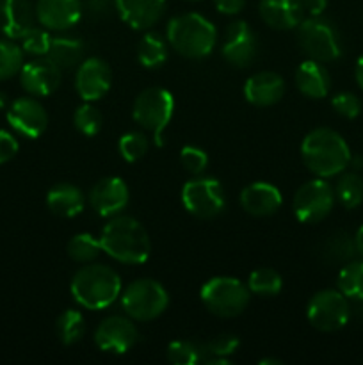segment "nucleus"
<instances>
[{"label": "nucleus", "instance_id": "a211bd4d", "mask_svg": "<svg viewBox=\"0 0 363 365\" xmlns=\"http://www.w3.org/2000/svg\"><path fill=\"white\" fill-rule=\"evenodd\" d=\"M80 16V0H38L36 4V18L48 31H68L78 24Z\"/></svg>", "mask_w": 363, "mask_h": 365}, {"label": "nucleus", "instance_id": "7c9ffc66", "mask_svg": "<svg viewBox=\"0 0 363 365\" xmlns=\"http://www.w3.org/2000/svg\"><path fill=\"white\" fill-rule=\"evenodd\" d=\"M335 198L345 209H356L363 203V178L358 173H344L335 187Z\"/></svg>", "mask_w": 363, "mask_h": 365}, {"label": "nucleus", "instance_id": "9b49d317", "mask_svg": "<svg viewBox=\"0 0 363 365\" xmlns=\"http://www.w3.org/2000/svg\"><path fill=\"white\" fill-rule=\"evenodd\" d=\"M335 189L326 178L305 182L294 195V214L301 223L315 225L326 220L335 207Z\"/></svg>", "mask_w": 363, "mask_h": 365}, {"label": "nucleus", "instance_id": "6e6552de", "mask_svg": "<svg viewBox=\"0 0 363 365\" xmlns=\"http://www.w3.org/2000/svg\"><path fill=\"white\" fill-rule=\"evenodd\" d=\"M174 113V98L167 89L148 88L137 95L132 107L135 123L153 134L157 146H164V130Z\"/></svg>", "mask_w": 363, "mask_h": 365}, {"label": "nucleus", "instance_id": "ddd939ff", "mask_svg": "<svg viewBox=\"0 0 363 365\" xmlns=\"http://www.w3.org/2000/svg\"><path fill=\"white\" fill-rule=\"evenodd\" d=\"M139 341V331L130 317L110 316L98 324L95 342L102 351L112 355H125Z\"/></svg>", "mask_w": 363, "mask_h": 365}, {"label": "nucleus", "instance_id": "37998d69", "mask_svg": "<svg viewBox=\"0 0 363 365\" xmlns=\"http://www.w3.org/2000/svg\"><path fill=\"white\" fill-rule=\"evenodd\" d=\"M214 6L221 14H228V16H235L241 13L246 6V0H214Z\"/></svg>", "mask_w": 363, "mask_h": 365}, {"label": "nucleus", "instance_id": "79ce46f5", "mask_svg": "<svg viewBox=\"0 0 363 365\" xmlns=\"http://www.w3.org/2000/svg\"><path fill=\"white\" fill-rule=\"evenodd\" d=\"M20 150L18 139L11 132L0 128V164H6L13 159Z\"/></svg>", "mask_w": 363, "mask_h": 365}, {"label": "nucleus", "instance_id": "3c124183", "mask_svg": "<svg viewBox=\"0 0 363 365\" xmlns=\"http://www.w3.org/2000/svg\"><path fill=\"white\" fill-rule=\"evenodd\" d=\"M362 303V305L358 307V310H356V316L359 317V321H363V302H359Z\"/></svg>", "mask_w": 363, "mask_h": 365}, {"label": "nucleus", "instance_id": "72a5a7b5", "mask_svg": "<svg viewBox=\"0 0 363 365\" xmlns=\"http://www.w3.org/2000/svg\"><path fill=\"white\" fill-rule=\"evenodd\" d=\"M354 255H358L354 237H351L349 234H344V232H338V234L331 235V239H327L326 245H324V257L327 260H331V262L345 264L354 259Z\"/></svg>", "mask_w": 363, "mask_h": 365}, {"label": "nucleus", "instance_id": "1a4fd4ad", "mask_svg": "<svg viewBox=\"0 0 363 365\" xmlns=\"http://www.w3.org/2000/svg\"><path fill=\"white\" fill-rule=\"evenodd\" d=\"M182 203L198 220L217 217L226 207V196L219 180L214 177H194L182 187Z\"/></svg>", "mask_w": 363, "mask_h": 365}, {"label": "nucleus", "instance_id": "603ef678", "mask_svg": "<svg viewBox=\"0 0 363 365\" xmlns=\"http://www.w3.org/2000/svg\"><path fill=\"white\" fill-rule=\"evenodd\" d=\"M189 2H196V0H189Z\"/></svg>", "mask_w": 363, "mask_h": 365}, {"label": "nucleus", "instance_id": "bb28decb", "mask_svg": "<svg viewBox=\"0 0 363 365\" xmlns=\"http://www.w3.org/2000/svg\"><path fill=\"white\" fill-rule=\"evenodd\" d=\"M169 43L159 32H146L137 46V59L148 70L160 68L167 61Z\"/></svg>", "mask_w": 363, "mask_h": 365}, {"label": "nucleus", "instance_id": "2f4dec72", "mask_svg": "<svg viewBox=\"0 0 363 365\" xmlns=\"http://www.w3.org/2000/svg\"><path fill=\"white\" fill-rule=\"evenodd\" d=\"M66 252L71 260L78 264H91L102 253V245L100 239L91 234H77L70 239L66 246Z\"/></svg>", "mask_w": 363, "mask_h": 365}, {"label": "nucleus", "instance_id": "39448f33", "mask_svg": "<svg viewBox=\"0 0 363 365\" xmlns=\"http://www.w3.org/2000/svg\"><path fill=\"white\" fill-rule=\"evenodd\" d=\"M199 298L210 314L223 319H231L248 309L251 292L238 278L214 277L203 284Z\"/></svg>", "mask_w": 363, "mask_h": 365}, {"label": "nucleus", "instance_id": "dca6fc26", "mask_svg": "<svg viewBox=\"0 0 363 365\" xmlns=\"http://www.w3.org/2000/svg\"><path fill=\"white\" fill-rule=\"evenodd\" d=\"M20 84L28 95L48 96L60 86L63 70L50 57H36L21 66Z\"/></svg>", "mask_w": 363, "mask_h": 365}, {"label": "nucleus", "instance_id": "6ab92c4d", "mask_svg": "<svg viewBox=\"0 0 363 365\" xmlns=\"http://www.w3.org/2000/svg\"><path fill=\"white\" fill-rule=\"evenodd\" d=\"M117 14L135 31L152 29L166 11V0H114Z\"/></svg>", "mask_w": 363, "mask_h": 365}, {"label": "nucleus", "instance_id": "f3484780", "mask_svg": "<svg viewBox=\"0 0 363 365\" xmlns=\"http://www.w3.org/2000/svg\"><path fill=\"white\" fill-rule=\"evenodd\" d=\"M130 200V191L120 177H105L89 191V203L102 217H114L123 212Z\"/></svg>", "mask_w": 363, "mask_h": 365}, {"label": "nucleus", "instance_id": "b1692460", "mask_svg": "<svg viewBox=\"0 0 363 365\" xmlns=\"http://www.w3.org/2000/svg\"><path fill=\"white\" fill-rule=\"evenodd\" d=\"M295 86L301 95L308 96V98H324L331 89V75L324 63L306 59L299 64L298 71H295Z\"/></svg>", "mask_w": 363, "mask_h": 365}, {"label": "nucleus", "instance_id": "c756f323", "mask_svg": "<svg viewBox=\"0 0 363 365\" xmlns=\"http://www.w3.org/2000/svg\"><path fill=\"white\" fill-rule=\"evenodd\" d=\"M241 346V341H238L235 335L224 334L217 335L212 341L206 342L201 348V355L205 356L206 364H230V356L235 355V351Z\"/></svg>", "mask_w": 363, "mask_h": 365}, {"label": "nucleus", "instance_id": "de8ad7c7", "mask_svg": "<svg viewBox=\"0 0 363 365\" xmlns=\"http://www.w3.org/2000/svg\"><path fill=\"white\" fill-rule=\"evenodd\" d=\"M107 2L109 0H89V9H91V13H100L107 7Z\"/></svg>", "mask_w": 363, "mask_h": 365}, {"label": "nucleus", "instance_id": "ea45409f", "mask_svg": "<svg viewBox=\"0 0 363 365\" xmlns=\"http://www.w3.org/2000/svg\"><path fill=\"white\" fill-rule=\"evenodd\" d=\"M180 163L191 175L198 177L209 166V155L205 150L198 148V146L187 145L180 150Z\"/></svg>", "mask_w": 363, "mask_h": 365}, {"label": "nucleus", "instance_id": "c03bdc74", "mask_svg": "<svg viewBox=\"0 0 363 365\" xmlns=\"http://www.w3.org/2000/svg\"><path fill=\"white\" fill-rule=\"evenodd\" d=\"M327 2H330V0H301L302 9H305V13H308L310 16H319V14H322L324 11H326Z\"/></svg>", "mask_w": 363, "mask_h": 365}, {"label": "nucleus", "instance_id": "0eeeda50", "mask_svg": "<svg viewBox=\"0 0 363 365\" xmlns=\"http://www.w3.org/2000/svg\"><path fill=\"white\" fill-rule=\"evenodd\" d=\"M121 307L130 319L153 321L166 312L169 305V294L162 284L152 278H139L121 291Z\"/></svg>", "mask_w": 363, "mask_h": 365}, {"label": "nucleus", "instance_id": "473e14b6", "mask_svg": "<svg viewBox=\"0 0 363 365\" xmlns=\"http://www.w3.org/2000/svg\"><path fill=\"white\" fill-rule=\"evenodd\" d=\"M57 337L64 346H73L84 337V316L78 310L68 309L59 316L56 323Z\"/></svg>", "mask_w": 363, "mask_h": 365}, {"label": "nucleus", "instance_id": "58836bf2", "mask_svg": "<svg viewBox=\"0 0 363 365\" xmlns=\"http://www.w3.org/2000/svg\"><path fill=\"white\" fill-rule=\"evenodd\" d=\"M167 362L173 365H194L203 359L201 348L189 341H173L166 349Z\"/></svg>", "mask_w": 363, "mask_h": 365}, {"label": "nucleus", "instance_id": "e433bc0d", "mask_svg": "<svg viewBox=\"0 0 363 365\" xmlns=\"http://www.w3.org/2000/svg\"><path fill=\"white\" fill-rule=\"evenodd\" d=\"M73 125L80 134L93 138V135H96L102 130V113L95 106H91V102L82 103L80 107H77L73 114Z\"/></svg>", "mask_w": 363, "mask_h": 365}, {"label": "nucleus", "instance_id": "4be33fe9", "mask_svg": "<svg viewBox=\"0 0 363 365\" xmlns=\"http://www.w3.org/2000/svg\"><path fill=\"white\" fill-rule=\"evenodd\" d=\"M258 13L262 20L276 31H292L305 16L301 0H260Z\"/></svg>", "mask_w": 363, "mask_h": 365}, {"label": "nucleus", "instance_id": "a18cd8bd", "mask_svg": "<svg viewBox=\"0 0 363 365\" xmlns=\"http://www.w3.org/2000/svg\"><path fill=\"white\" fill-rule=\"evenodd\" d=\"M354 77H356V82H358L359 88L363 89V53L358 57V61H356Z\"/></svg>", "mask_w": 363, "mask_h": 365}, {"label": "nucleus", "instance_id": "4c0bfd02", "mask_svg": "<svg viewBox=\"0 0 363 365\" xmlns=\"http://www.w3.org/2000/svg\"><path fill=\"white\" fill-rule=\"evenodd\" d=\"M21 50L23 53L34 57H43L48 53L50 43H52V36H50L48 29L45 27H34L32 25L27 32L20 38Z\"/></svg>", "mask_w": 363, "mask_h": 365}, {"label": "nucleus", "instance_id": "4468645a", "mask_svg": "<svg viewBox=\"0 0 363 365\" xmlns=\"http://www.w3.org/2000/svg\"><path fill=\"white\" fill-rule=\"evenodd\" d=\"M6 116L11 128L27 139L41 138L48 127V114L45 107L32 96H21L14 100Z\"/></svg>", "mask_w": 363, "mask_h": 365}, {"label": "nucleus", "instance_id": "393cba45", "mask_svg": "<svg viewBox=\"0 0 363 365\" xmlns=\"http://www.w3.org/2000/svg\"><path fill=\"white\" fill-rule=\"evenodd\" d=\"M84 195L73 184H57L46 195L50 212L59 217H75L84 210Z\"/></svg>", "mask_w": 363, "mask_h": 365}, {"label": "nucleus", "instance_id": "f8f14e48", "mask_svg": "<svg viewBox=\"0 0 363 365\" xmlns=\"http://www.w3.org/2000/svg\"><path fill=\"white\" fill-rule=\"evenodd\" d=\"M258 52V39L248 21H231L226 27L221 53L224 61L235 68H248Z\"/></svg>", "mask_w": 363, "mask_h": 365}, {"label": "nucleus", "instance_id": "09e8293b", "mask_svg": "<svg viewBox=\"0 0 363 365\" xmlns=\"http://www.w3.org/2000/svg\"><path fill=\"white\" fill-rule=\"evenodd\" d=\"M260 364L267 365V364H274V365H281L283 362L281 360H273V359H265V360H260Z\"/></svg>", "mask_w": 363, "mask_h": 365}, {"label": "nucleus", "instance_id": "423d86ee", "mask_svg": "<svg viewBox=\"0 0 363 365\" xmlns=\"http://www.w3.org/2000/svg\"><path fill=\"white\" fill-rule=\"evenodd\" d=\"M298 43L308 59L319 63H333L342 56L338 29L322 14L306 18L298 25Z\"/></svg>", "mask_w": 363, "mask_h": 365}, {"label": "nucleus", "instance_id": "aec40b11", "mask_svg": "<svg viewBox=\"0 0 363 365\" xmlns=\"http://www.w3.org/2000/svg\"><path fill=\"white\" fill-rule=\"evenodd\" d=\"M283 203L281 192L269 182H253L241 192V205L249 216L267 217L278 212Z\"/></svg>", "mask_w": 363, "mask_h": 365}, {"label": "nucleus", "instance_id": "20e7f679", "mask_svg": "<svg viewBox=\"0 0 363 365\" xmlns=\"http://www.w3.org/2000/svg\"><path fill=\"white\" fill-rule=\"evenodd\" d=\"M167 43L174 52L187 59L210 56L217 43V31L212 21L199 13L177 14L167 24Z\"/></svg>", "mask_w": 363, "mask_h": 365}, {"label": "nucleus", "instance_id": "a878e982", "mask_svg": "<svg viewBox=\"0 0 363 365\" xmlns=\"http://www.w3.org/2000/svg\"><path fill=\"white\" fill-rule=\"evenodd\" d=\"M46 57H50L60 70H70L82 63L84 43L73 36H53Z\"/></svg>", "mask_w": 363, "mask_h": 365}, {"label": "nucleus", "instance_id": "c85d7f7f", "mask_svg": "<svg viewBox=\"0 0 363 365\" xmlns=\"http://www.w3.org/2000/svg\"><path fill=\"white\" fill-rule=\"evenodd\" d=\"M248 289L251 294L262 296V298H273L280 294L283 289V278L273 267H260L255 269L248 278Z\"/></svg>", "mask_w": 363, "mask_h": 365}, {"label": "nucleus", "instance_id": "49530a36", "mask_svg": "<svg viewBox=\"0 0 363 365\" xmlns=\"http://www.w3.org/2000/svg\"><path fill=\"white\" fill-rule=\"evenodd\" d=\"M354 242H356V252H358V255L363 259V225L358 228V232H356Z\"/></svg>", "mask_w": 363, "mask_h": 365}, {"label": "nucleus", "instance_id": "f704fd0d", "mask_svg": "<svg viewBox=\"0 0 363 365\" xmlns=\"http://www.w3.org/2000/svg\"><path fill=\"white\" fill-rule=\"evenodd\" d=\"M23 66V50L16 43L0 39V81L14 77Z\"/></svg>", "mask_w": 363, "mask_h": 365}, {"label": "nucleus", "instance_id": "f03ea898", "mask_svg": "<svg viewBox=\"0 0 363 365\" xmlns=\"http://www.w3.org/2000/svg\"><path fill=\"white\" fill-rule=\"evenodd\" d=\"M102 252L121 264H142L149 259L152 241L146 228L130 216L110 217L100 234Z\"/></svg>", "mask_w": 363, "mask_h": 365}, {"label": "nucleus", "instance_id": "5701e85b", "mask_svg": "<svg viewBox=\"0 0 363 365\" xmlns=\"http://www.w3.org/2000/svg\"><path fill=\"white\" fill-rule=\"evenodd\" d=\"M34 16L28 0H0V34L20 39L34 25Z\"/></svg>", "mask_w": 363, "mask_h": 365}, {"label": "nucleus", "instance_id": "f257e3e1", "mask_svg": "<svg viewBox=\"0 0 363 365\" xmlns=\"http://www.w3.org/2000/svg\"><path fill=\"white\" fill-rule=\"evenodd\" d=\"M305 166L315 177L331 178L344 173L351 164L352 153L345 139L333 128H313L301 143Z\"/></svg>", "mask_w": 363, "mask_h": 365}, {"label": "nucleus", "instance_id": "8fccbe9b", "mask_svg": "<svg viewBox=\"0 0 363 365\" xmlns=\"http://www.w3.org/2000/svg\"><path fill=\"white\" fill-rule=\"evenodd\" d=\"M7 106V98H6V95H4V93H0V109H4V107Z\"/></svg>", "mask_w": 363, "mask_h": 365}, {"label": "nucleus", "instance_id": "cd10ccee", "mask_svg": "<svg viewBox=\"0 0 363 365\" xmlns=\"http://www.w3.org/2000/svg\"><path fill=\"white\" fill-rule=\"evenodd\" d=\"M337 287L352 302H363V259L349 260L342 266L337 278Z\"/></svg>", "mask_w": 363, "mask_h": 365}, {"label": "nucleus", "instance_id": "a19ab883", "mask_svg": "<svg viewBox=\"0 0 363 365\" xmlns=\"http://www.w3.org/2000/svg\"><path fill=\"white\" fill-rule=\"evenodd\" d=\"M331 106H333L335 113L342 118H347V120H354L362 113V100L354 95V93L342 91L337 93L331 100Z\"/></svg>", "mask_w": 363, "mask_h": 365}, {"label": "nucleus", "instance_id": "c9c22d12", "mask_svg": "<svg viewBox=\"0 0 363 365\" xmlns=\"http://www.w3.org/2000/svg\"><path fill=\"white\" fill-rule=\"evenodd\" d=\"M149 148V141L142 132L132 130L127 132L120 138L117 141V150H120V155L123 157L127 163H137L139 159L146 155Z\"/></svg>", "mask_w": 363, "mask_h": 365}, {"label": "nucleus", "instance_id": "9d476101", "mask_svg": "<svg viewBox=\"0 0 363 365\" xmlns=\"http://www.w3.org/2000/svg\"><path fill=\"white\" fill-rule=\"evenodd\" d=\"M351 305L349 299L338 289H324L312 296L306 307V317L315 330L338 331L351 319Z\"/></svg>", "mask_w": 363, "mask_h": 365}, {"label": "nucleus", "instance_id": "2eb2a0df", "mask_svg": "<svg viewBox=\"0 0 363 365\" xmlns=\"http://www.w3.org/2000/svg\"><path fill=\"white\" fill-rule=\"evenodd\" d=\"M112 84L110 66L100 57H89L82 61L75 75V89L85 102H96L109 93Z\"/></svg>", "mask_w": 363, "mask_h": 365}, {"label": "nucleus", "instance_id": "7ed1b4c3", "mask_svg": "<svg viewBox=\"0 0 363 365\" xmlns=\"http://www.w3.org/2000/svg\"><path fill=\"white\" fill-rule=\"evenodd\" d=\"M75 303L88 310H103L121 296V278L105 264H85L71 278Z\"/></svg>", "mask_w": 363, "mask_h": 365}, {"label": "nucleus", "instance_id": "412c9836", "mask_svg": "<svg viewBox=\"0 0 363 365\" xmlns=\"http://www.w3.org/2000/svg\"><path fill=\"white\" fill-rule=\"evenodd\" d=\"M285 95V81L276 71H258L244 84V96L251 106H276Z\"/></svg>", "mask_w": 363, "mask_h": 365}]
</instances>
